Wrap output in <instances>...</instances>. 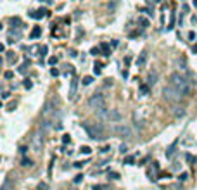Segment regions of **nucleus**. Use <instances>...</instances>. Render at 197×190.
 <instances>
[{"label": "nucleus", "mask_w": 197, "mask_h": 190, "mask_svg": "<svg viewBox=\"0 0 197 190\" xmlns=\"http://www.w3.org/2000/svg\"><path fill=\"white\" fill-rule=\"evenodd\" d=\"M192 83H194V81H189V78L180 74V73H173V74L169 76V85L175 86L176 90L182 92L183 97L190 95V92H192Z\"/></svg>", "instance_id": "1"}, {"label": "nucleus", "mask_w": 197, "mask_h": 190, "mask_svg": "<svg viewBox=\"0 0 197 190\" xmlns=\"http://www.w3.org/2000/svg\"><path fill=\"white\" fill-rule=\"evenodd\" d=\"M81 128H83L86 135L93 138V140H104L106 138V128L102 123H90V121H85L81 123Z\"/></svg>", "instance_id": "2"}, {"label": "nucleus", "mask_w": 197, "mask_h": 190, "mask_svg": "<svg viewBox=\"0 0 197 190\" xmlns=\"http://www.w3.org/2000/svg\"><path fill=\"white\" fill-rule=\"evenodd\" d=\"M162 97L168 100V102H171V104H176V102H180L183 99V93L180 90H176L175 86L168 85V86L162 88Z\"/></svg>", "instance_id": "3"}, {"label": "nucleus", "mask_w": 197, "mask_h": 190, "mask_svg": "<svg viewBox=\"0 0 197 190\" xmlns=\"http://www.w3.org/2000/svg\"><path fill=\"white\" fill-rule=\"evenodd\" d=\"M88 106L92 109H102V107H106V97L102 95V93H93L90 99H88Z\"/></svg>", "instance_id": "4"}, {"label": "nucleus", "mask_w": 197, "mask_h": 190, "mask_svg": "<svg viewBox=\"0 0 197 190\" xmlns=\"http://www.w3.org/2000/svg\"><path fill=\"white\" fill-rule=\"evenodd\" d=\"M113 133L116 137H121V138H132V135H133L130 126H126V125H116V126H113Z\"/></svg>", "instance_id": "5"}, {"label": "nucleus", "mask_w": 197, "mask_h": 190, "mask_svg": "<svg viewBox=\"0 0 197 190\" xmlns=\"http://www.w3.org/2000/svg\"><path fill=\"white\" fill-rule=\"evenodd\" d=\"M147 59H149V54L145 52V50H144L140 56L137 57V68H144V66L147 64Z\"/></svg>", "instance_id": "6"}, {"label": "nucleus", "mask_w": 197, "mask_h": 190, "mask_svg": "<svg viewBox=\"0 0 197 190\" xmlns=\"http://www.w3.org/2000/svg\"><path fill=\"white\" fill-rule=\"evenodd\" d=\"M47 9H40V11H33V12H29V17H33V19H42L43 16H47Z\"/></svg>", "instance_id": "7"}, {"label": "nucleus", "mask_w": 197, "mask_h": 190, "mask_svg": "<svg viewBox=\"0 0 197 190\" xmlns=\"http://www.w3.org/2000/svg\"><path fill=\"white\" fill-rule=\"evenodd\" d=\"M156 81H157V71H152V73H149V76H147V85H149V86H152V85H156Z\"/></svg>", "instance_id": "8"}, {"label": "nucleus", "mask_w": 197, "mask_h": 190, "mask_svg": "<svg viewBox=\"0 0 197 190\" xmlns=\"http://www.w3.org/2000/svg\"><path fill=\"white\" fill-rule=\"evenodd\" d=\"M52 111H54V104H52V102H47V104H45V107H43L42 116H43V118H47V116H49Z\"/></svg>", "instance_id": "9"}, {"label": "nucleus", "mask_w": 197, "mask_h": 190, "mask_svg": "<svg viewBox=\"0 0 197 190\" xmlns=\"http://www.w3.org/2000/svg\"><path fill=\"white\" fill-rule=\"evenodd\" d=\"M40 35H42V28H40V26H35V28L31 29V33H29V38L35 40V38H38Z\"/></svg>", "instance_id": "10"}, {"label": "nucleus", "mask_w": 197, "mask_h": 190, "mask_svg": "<svg viewBox=\"0 0 197 190\" xmlns=\"http://www.w3.org/2000/svg\"><path fill=\"white\" fill-rule=\"evenodd\" d=\"M29 61L28 59H26V61H24V64H21V66H19V73H23V74H24V73H26V71H28V68H29Z\"/></svg>", "instance_id": "11"}, {"label": "nucleus", "mask_w": 197, "mask_h": 190, "mask_svg": "<svg viewBox=\"0 0 197 190\" xmlns=\"http://www.w3.org/2000/svg\"><path fill=\"white\" fill-rule=\"evenodd\" d=\"M100 49H102V56H111V50H109V45L107 43H100Z\"/></svg>", "instance_id": "12"}, {"label": "nucleus", "mask_w": 197, "mask_h": 190, "mask_svg": "<svg viewBox=\"0 0 197 190\" xmlns=\"http://www.w3.org/2000/svg\"><path fill=\"white\" fill-rule=\"evenodd\" d=\"M11 23H12V24H16V28H23V23H21V19H19V17H11Z\"/></svg>", "instance_id": "13"}, {"label": "nucleus", "mask_w": 197, "mask_h": 190, "mask_svg": "<svg viewBox=\"0 0 197 190\" xmlns=\"http://www.w3.org/2000/svg\"><path fill=\"white\" fill-rule=\"evenodd\" d=\"M138 24H140L142 28H149V19H145V17H138Z\"/></svg>", "instance_id": "14"}, {"label": "nucleus", "mask_w": 197, "mask_h": 190, "mask_svg": "<svg viewBox=\"0 0 197 190\" xmlns=\"http://www.w3.org/2000/svg\"><path fill=\"white\" fill-rule=\"evenodd\" d=\"M100 71H102V64L95 62V66H93V73H95V74H100Z\"/></svg>", "instance_id": "15"}, {"label": "nucleus", "mask_w": 197, "mask_h": 190, "mask_svg": "<svg viewBox=\"0 0 197 190\" xmlns=\"http://www.w3.org/2000/svg\"><path fill=\"white\" fill-rule=\"evenodd\" d=\"M175 147H176V142H175V143H171V147H169L168 152H166V157H171V155H173V152H175Z\"/></svg>", "instance_id": "16"}, {"label": "nucleus", "mask_w": 197, "mask_h": 190, "mask_svg": "<svg viewBox=\"0 0 197 190\" xmlns=\"http://www.w3.org/2000/svg\"><path fill=\"white\" fill-rule=\"evenodd\" d=\"M76 85H78V81H76V80H73V83H71V92H69L71 97H73V95H74V92H76Z\"/></svg>", "instance_id": "17"}, {"label": "nucleus", "mask_w": 197, "mask_h": 190, "mask_svg": "<svg viewBox=\"0 0 197 190\" xmlns=\"http://www.w3.org/2000/svg\"><path fill=\"white\" fill-rule=\"evenodd\" d=\"M140 93L142 95H147L149 93V85H140Z\"/></svg>", "instance_id": "18"}, {"label": "nucleus", "mask_w": 197, "mask_h": 190, "mask_svg": "<svg viewBox=\"0 0 197 190\" xmlns=\"http://www.w3.org/2000/svg\"><path fill=\"white\" fill-rule=\"evenodd\" d=\"M2 190H12V185H11V182H9V180H5V182H4V185H2Z\"/></svg>", "instance_id": "19"}, {"label": "nucleus", "mask_w": 197, "mask_h": 190, "mask_svg": "<svg viewBox=\"0 0 197 190\" xmlns=\"http://www.w3.org/2000/svg\"><path fill=\"white\" fill-rule=\"evenodd\" d=\"M100 50H102L100 47H93V49L90 50V54L92 56H100Z\"/></svg>", "instance_id": "20"}, {"label": "nucleus", "mask_w": 197, "mask_h": 190, "mask_svg": "<svg viewBox=\"0 0 197 190\" xmlns=\"http://www.w3.org/2000/svg\"><path fill=\"white\" fill-rule=\"evenodd\" d=\"M80 152H81V154H92V149L85 145V147H81V149H80Z\"/></svg>", "instance_id": "21"}, {"label": "nucleus", "mask_w": 197, "mask_h": 190, "mask_svg": "<svg viewBox=\"0 0 197 190\" xmlns=\"http://www.w3.org/2000/svg\"><path fill=\"white\" fill-rule=\"evenodd\" d=\"M47 52H49V47H47V45H43L42 49H40V56L45 57V56H47Z\"/></svg>", "instance_id": "22"}, {"label": "nucleus", "mask_w": 197, "mask_h": 190, "mask_svg": "<svg viewBox=\"0 0 197 190\" xmlns=\"http://www.w3.org/2000/svg\"><path fill=\"white\" fill-rule=\"evenodd\" d=\"M4 78H5V80H11V78H14V73H12V71H5V73H4Z\"/></svg>", "instance_id": "23"}, {"label": "nucleus", "mask_w": 197, "mask_h": 190, "mask_svg": "<svg viewBox=\"0 0 197 190\" xmlns=\"http://www.w3.org/2000/svg\"><path fill=\"white\" fill-rule=\"evenodd\" d=\"M185 159H187V162H192V164L195 162V157H194L192 154H187V155H185Z\"/></svg>", "instance_id": "24"}, {"label": "nucleus", "mask_w": 197, "mask_h": 190, "mask_svg": "<svg viewBox=\"0 0 197 190\" xmlns=\"http://www.w3.org/2000/svg\"><path fill=\"white\" fill-rule=\"evenodd\" d=\"M92 81H93V78H92V76H85L83 78V85H90Z\"/></svg>", "instance_id": "25"}, {"label": "nucleus", "mask_w": 197, "mask_h": 190, "mask_svg": "<svg viewBox=\"0 0 197 190\" xmlns=\"http://www.w3.org/2000/svg\"><path fill=\"white\" fill-rule=\"evenodd\" d=\"M173 28H175V14H171V21H169L168 29H173Z\"/></svg>", "instance_id": "26"}, {"label": "nucleus", "mask_w": 197, "mask_h": 190, "mask_svg": "<svg viewBox=\"0 0 197 190\" xmlns=\"http://www.w3.org/2000/svg\"><path fill=\"white\" fill-rule=\"evenodd\" d=\"M138 12H147L149 16H152V14H154V12H152V11H149L147 7H140V9H138Z\"/></svg>", "instance_id": "27"}, {"label": "nucleus", "mask_w": 197, "mask_h": 190, "mask_svg": "<svg viewBox=\"0 0 197 190\" xmlns=\"http://www.w3.org/2000/svg\"><path fill=\"white\" fill-rule=\"evenodd\" d=\"M57 61H59L57 57H49V64H50V66H54V64H57Z\"/></svg>", "instance_id": "28"}, {"label": "nucleus", "mask_w": 197, "mask_h": 190, "mask_svg": "<svg viewBox=\"0 0 197 190\" xmlns=\"http://www.w3.org/2000/svg\"><path fill=\"white\" fill-rule=\"evenodd\" d=\"M187 178H189V175H187V173H182V175L178 176V180H180V182H185Z\"/></svg>", "instance_id": "29"}, {"label": "nucleus", "mask_w": 197, "mask_h": 190, "mask_svg": "<svg viewBox=\"0 0 197 190\" xmlns=\"http://www.w3.org/2000/svg\"><path fill=\"white\" fill-rule=\"evenodd\" d=\"M24 88H31V86H33V83H31V81H29V80H24Z\"/></svg>", "instance_id": "30"}, {"label": "nucleus", "mask_w": 197, "mask_h": 190, "mask_svg": "<svg viewBox=\"0 0 197 190\" xmlns=\"http://www.w3.org/2000/svg\"><path fill=\"white\" fill-rule=\"evenodd\" d=\"M69 142H71V137L69 135H64L62 137V143H69Z\"/></svg>", "instance_id": "31"}, {"label": "nucleus", "mask_w": 197, "mask_h": 190, "mask_svg": "<svg viewBox=\"0 0 197 190\" xmlns=\"http://www.w3.org/2000/svg\"><path fill=\"white\" fill-rule=\"evenodd\" d=\"M50 74H52V76H59V69L52 68V69H50Z\"/></svg>", "instance_id": "32"}, {"label": "nucleus", "mask_w": 197, "mask_h": 190, "mask_svg": "<svg viewBox=\"0 0 197 190\" xmlns=\"http://www.w3.org/2000/svg\"><path fill=\"white\" fill-rule=\"evenodd\" d=\"M133 157H132V155H130V157H126V159H125V164H133Z\"/></svg>", "instance_id": "33"}, {"label": "nucleus", "mask_w": 197, "mask_h": 190, "mask_svg": "<svg viewBox=\"0 0 197 190\" xmlns=\"http://www.w3.org/2000/svg\"><path fill=\"white\" fill-rule=\"evenodd\" d=\"M38 190H49L47 183H40V185H38Z\"/></svg>", "instance_id": "34"}, {"label": "nucleus", "mask_w": 197, "mask_h": 190, "mask_svg": "<svg viewBox=\"0 0 197 190\" xmlns=\"http://www.w3.org/2000/svg\"><path fill=\"white\" fill-rule=\"evenodd\" d=\"M33 162L29 161V159H23V166H31Z\"/></svg>", "instance_id": "35"}, {"label": "nucleus", "mask_w": 197, "mask_h": 190, "mask_svg": "<svg viewBox=\"0 0 197 190\" xmlns=\"http://www.w3.org/2000/svg\"><path fill=\"white\" fill-rule=\"evenodd\" d=\"M9 97H11V93H9V92H4V93H2V99H4V100H7Z\"/></svg>", "instance_id": "36"}, {"label": "nucleus", "mask_w": 197, "mask_h": 190, "mask_svg": "<svg viewBox=\"0 0 197 190\" xmlns=\"http://www.w3.org/2000/svg\"><path fill=\"white\" fill-rule=\"evenodd\" d=\"M189 40H195V33H194V31H190L189 33Z\"/></svg>", "instance_id": "37"}, {"label": "nucleus", "mask_w": 197, "mask_h": 190, "mask_svg": "<svg viewBox=\"0 0 197 190\" xmlns=\"http://www.w3.org/2000/svg\"><path fill=\"white\" fill-rule=\"evenodd\" d=\"M120 150H121V152H123V154H125V152H126V150H128V147H126V145H121V147H120Z\"/></svg>", "instance_id": "38"}, {"label": "nucleus", "mask_w": 197, "mask_h": 190, "mask_svg": "<svg viewBox=\"0 0 197 190\" xmlns=\"http://www.w3.org/2000/svg\"><path fill=\"white\" fill-rule=\"evenodd\" d=\"M109 176H113L114 180H118V178H120V175H118V173H109Z\"/></svg>", "instance_id": "39"}, {"label": "nucleus", "mask_w": 197, "mask_h": 190, "mask_svg": "<svg viewBox=\"0 0 197 190\" xmlns=\"http://www.w3.org/2000/svg\"><path fill=\"white\" fill-rule=\"evenodd\" d=\"M81 178H83V176H81V175H78L76 178H74V183H80V182H81Z\"/></svg>", "instance_id": "40"}, {"label": "nucleus", "mask_w": 197, "mask_h": 190, "mask_svg": "<svg viewBox=\"0 0 197 190\" xmlns=\"http://www.w3.org/2000/svg\"><path fill=\"white\" fill-rule=\"evenodd\" d=\"M194 5H195V7H197V0H194Z\"/></svg>", "instance_id": "41"}, {"label": "nucleus", "mask_w": 197, "mask_h": 190, "mask_svg": "<svg viewBox=\"0 0 197 190\" xmlns=\"http://www.w3.org/2000/svg\"><path fill=\"white\" fill-rule=\"evenodd\" d=\"M154 2H161V0H154Z\"/></svg>", "instance_id": "42"}]
</instances>
